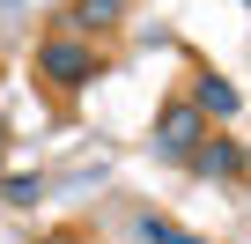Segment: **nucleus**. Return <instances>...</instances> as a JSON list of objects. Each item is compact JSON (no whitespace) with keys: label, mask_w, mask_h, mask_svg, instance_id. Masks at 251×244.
<instances>
[{"label":"nucleus","mask_w":251,"mask_h":244,"mask_svg":"<svg viewBox=\"0 0 251 244\" xmlns=\"http://www.w3.org/2000/svg\"><path fill=\"white\" fill-rule=\"evenodd\" d=\"M133 237H141V244H200L192 229H177V222H163V215H141V222H133Z\"/></svg>","instance_id":"obj_7"},{"label":"nucleus","mask_w":251,"mask_h":244,"mask_svg":"<svg viewBox=\"0 0 251 244\" xmlns=\"http://www.w3.org/2000/svg\"><path fill=\"white\" fill-rule=\"evenodd\" d=\"M207 134H214V126L200 118V104H192V96H170V104L155 111V148H163L170 163H192V148H200Z\"/></svg>","instance_id":"obj_2"},{"label":"nucleus","mask_w":251,"mask_h":244,"mask_svg":"<svg viewBox=\"0 0 251 244\" xmlns=\"http://www.w3.org/2000/svg\"><path fill=\"white\" fill-rule=\"evenodd\" d=\"M37 244H89L81 229H52V237H37Z\"/></svg>","instance_id":"obj_8"},{"label":"nucleus","mask_w":251,"mask_h":244,"mask_svg":"<svg viewBox=\"0 0 251 244\" xmlns=\"http://www.w3.org/2000/svg\"><path fill=\"white\" fill-rule=\"evenodd\" d=\"M59 30H74V37H111V30H126V0H74V8H67V23Z\"/></svg>","instance_id":"obj_4"},{"label":"nucleus","mask_w":251,"mask_h":244,"mask_svg":"<svg viewBox=\"0 0 251 244\" xmlns=\"http://www.w3.org/2000/svg\"><path fill=\"white\" fill-rule=\"evenodd\" d=\"M192 104H200V118H207V126H222V118H236V89L214 74V67H200L192 74Z\"/></svg>","instance_id":"obj_5"},{"label":"nucleus","mask_w":251,"mask_h":244,"mask_svg":"<svg viewBox=\"0 0 251 244\" xmlns=\"http://www.w3.org/2000/svg\"><path fill=\"white\" fill-rule=\"evenodd\" d=\"M0 200H8V207H37L45 200V170H8V178H0Z\"/></svg>","instance_id":"obj_6"},{"label":"nucleus","mask_w":251,"mask_h":244,"mask_svg":"<svg viewBox=\"0 0 251 244\" xmlns=\"http://www.w3.org/2000/svg\"><path fill=\"white\" fill-rule=\"evenodd\" d=\"M192 170H200L207 185H236V178L251 170V156H244V141H236V134H222V126H214V134L192 148Z\"/></svg>","instance_id":"obj_3"},{"label":"nucleus","mask_w":251,"mask_h":244,"mask_svg":"<svg viewBox=\"0 0 251 244\" xmlns=\"http://www.w3.org/2000/svg\"><path fill=\"white\" fill-rule=\"evenodd\" d=\"M30 67H37V81H45L52 96H81V89H96V74H103L111 59H103V45H89V37H74V30H45Z\"/></svg>","instance_id":"obj_1"}]
</instances>
